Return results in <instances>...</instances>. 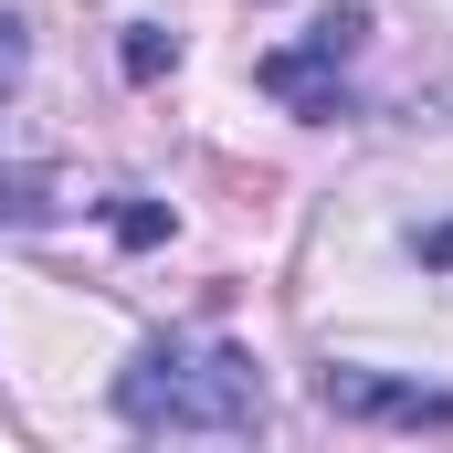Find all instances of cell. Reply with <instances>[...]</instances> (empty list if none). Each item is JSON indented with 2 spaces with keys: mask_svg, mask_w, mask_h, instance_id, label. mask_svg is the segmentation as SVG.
Wrapping results in <instances>:
<instances>
[{
  "mask_svg": "<svg viewBox=\"0 0 453 453\" xmlns=\"http://www.w3.org/2000/svg\"><path fill=\"white\" fill-rule=\"evenodd\" d=\"M411 253H422L433 274H453V222H433V232H422V242H411Z\"/></svg>",
  "mask_w": 453,
  "mask_h": 453,
  "instance_id": "cell-7",
  "label": "cell"
},
{
  "mask_svg": "<svg viewBox=\"0 0 453 453\" xmlns=\"http://www.w3.org/2000/svg\"><path fill=\"white\" fill-rule=\"evenodd\" d=\"M21 74H32V32H21V21L0 11V106L21 96Z\"/></svg>",
  "mask_w": 453,
  "mask_h": 453,
  "instance_id": "cell-4",
  "label": "cell"
},
{
  "mask_svg": "<svg viewBox=\"0 0 453 453\" xmlns=\"http://www.w3.org/2000/svg\"><path fill=\"white\" fill-rule=\"evenodd\" d=\"M369 42V11L358 0H338V11H317L306 21V42H285V53H264V96L274 106H296V116H338V64Z\"/></svg>",
  "mask_w": 453,
  "mask_h": 453,
  "instance_id": "cell-2",
  "label": "cell"
},
{
  "mask_svg": "<svg viewBox=\"0 0 453 453\" xmlns=\"http://www.w3.org/2000/svg\"><path fill=\"white\" fill-rule=\"evenodd\" d=\"M317 390L348 422H401V433H443L453 422V390H411V380H380V369H327Z\"/></svg>",
  "mask_w": 453,
  "mask_h": 453,
  "instance_id": "cell-3",
  "label": "cell"
},
{
  "mask_svg": "<svg viewBox=\"0 0 453 453\" xmlns=\"http://www.w3.org/2000/svg\"><path fill=\"white\" fill-rule=\"evenodd\" d=\"M0 211H11V222H42L53 201H42V180H32V169H11V180H0Z\"/></svg>",
  "mask_w": 453,
  "mask_h": 453,
  "instance_id": "cell-5",
  "label": "cell"
},
{
  "mask_svg": "<svg viewBox=\"0 0 453 453\" xmlns=\"http://www.w3.org/2000/svg\"><path fill=\"white\" fill-rule=\"evenodd\" d=\"M116 232H127V242H158V232H169V211H148V201H127V211H116Z\"/></svg>",
  "mask_w": 453,
  "mask_h": 453,
  "instance_id": "cell-6",
  "label": "cell"
},
{
  "mask_svg": "<svg viewBox=\"0 0 453 453\" xmlns=\"http://www.w3.org/2000/svg\"><path fill=\"white\" fill-rule=\"evenodd\" d=\"M116 411L137 433L232 453V443H253V422H264V369L232 338H158V348H137L116 369Z\"/></svg>",
  "mask_w": 453,
  "mask_h": 453,
  "instance_id": "cell-1",
  "label": "cell"
}]
</instances>
